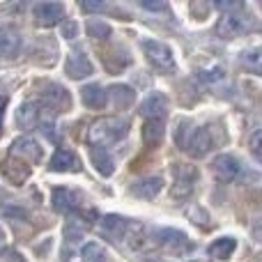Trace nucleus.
Masks as SVG:
<instances>
[{"label": "nucleus", "instance_id": "f257e3e1", "mask_svg": "<svg viewBox=\"0 0 262 262\" xmlns=\"http://www.w3.org/2000/svg\"><path fill=\"white\" fill-rule=\"evenodd\" d=\"M129 129H131V122L127 118H99L88 129V140H90L95 147L115 145L127 138Z\"/></svg>", "mask_w": 262, "mask_h": 262}, {"label": "nucleus", "instance_id": "1a4fd4ad", "mask_svg": "<svg viewBox=\"0 0 262 262\" xmlns=\"http://www.w3.org/2000/svg\"><path fill=\"white\" fill-rule=\"evenodd\" d=\"M249 21H246L242 14H235V12H226L221 16V21H219L216 26V32L221 37H226V39H232V37H239L242 32L249 30Z\"/></svg>", "mask_w": 262, "mask_h": 262}, {"label": "nucleus", "instance_id": "9d476101", "mask_svg": "<svg viewBox=\"0 0 262 262\" xmlns=\"http://www.w3.org/2000/svg\"><path fill=\"white\" fill-rule=\"evenodd\" d=\"M129 228H131V223L127 221V219L115 216V214H108V216H104V221H101L99 232L108 242H122L124 237L129 235Z\"/></svg>", "mask_w": 262, "mask_h": 262}, {"label": "nucleus", "instance_id": "9b49d317", "mask_svg": "<svg viewBox=\"0 0 262 262\" xmlns=\"http://www.w3.org/2000/svg\"><path fill=\"white\" fill-rule=\"evenodd\" d=\"M166 113H168V99L161 92H152L140 104V115L145 120H166Z\"/></svg>", "mask_w": 262, "mask_h": 262}, {"label": "nucleus", "instance_id": "20e7f679", "mask_svg": "<svg viewBox=\"0 0 262 262\" xmlns=\"http://www.w3.org/2000/svg\"><path fill=\"white\" fill-rule=\"evenodd\" d=\"M195 182H198V170L193 166L175 163V182L170 186V195L172 198H189Z\"/></svg>", "mask_w": 262, "mask_h": 262}, {"label": "nucleus", "instance_id": "0eeeda50", "mask_svg": "<svg viewBox=\"0 0 262 262\" xmlns=\"http://www.w3.org/2000/svg\"><path fill=\"white\" fill-rule=\"evenodd\" d=\"M212 147H214V136H212V129L209 127L193 129L184 143V149L191 154V157H205Z\"/></svg>", "mask_w": 262, "mask_h": 262}, {"label": "nucleus", "instance_id": "c756f323", "mask_svg": "<svg viewBox=\"0 0 262 262\" xmlns=\"http://www.w3.org/2000/svg\"><path fill=\"white\" fill-rule=\"evenodd\" d=\"M81 9L83 12H104L106 5H101V3H81Z\"/></svg>", "mask_w": 262, "mask_h": 262}, {"label": "nucleus", "instance_id": "dca6fc26", "mask_svg": "<svg viewBox=\"0 0 262 262\" xmlns=\"http://www.w3.org/2000/svg\"><path fill=\"white\" fill-rule=\"evenodd\" d=\"M64 14V7L60 3H41V5H35V18L39 26L44 28H51L55 23H60Z\"/></svg>", "mask_w": 262, "mask_h": 262}, {"label": "nucleus", "instance_id": "f3484780", "mask_svg": "<svg viewBox=\"0 0 262 262\" xmlns=\"http://www.w3.org/2000/svg\"><path fill=\"white\" fill-rule=\"evenodd\" d=\"M64 74L69 78H85L92 74V62L88 60L85 53H69L67 62H64Z\"/></svg>", "mask_w": 262, "mask_h": 262}, {"label": "nucleus", "instance_id": "5701e85b", "mask_svg": "<svg viewBox=\"0 0 262 262\" xmlns=\"http://www.w3.org/2000/svg\"><path fill=\"white\" fill-rule=\"evenodd\" d=\"M235 249H237V242L232 239V237H221V239H216L214 244H209V255L212 258H219V260H226V258H230L232 253H235Z\"/></svg>", "mask_w": 262, "mask_h": 262}, {"label": "nucleus", "instance_id": "b1692460", "mask_svg": "<svg viewBox=\"0 0 262 262\" xmlns=\"http://www.w3.org/2000/svg\"><path fill=\"white\" fill-rule=\"evenodd\" d=\"M108 95L113 97V104L118 106V108H124V106H129L131 101H134L136 92L131 90V88H127V85H115V88H111Z\"/></svg>", "mask_w": 262, "mask_h": 262}, {"label": "nucleus", "instance_id": "ddd939ff", "mask_svg": "<svg viewBox=\"0 0 262 262\" xmlns=\"http://www.w3.org/2000/svg\"><path fill=\"white\" fill-rule=\"evenodd\" d=\"M23 49V37L16 28L5 26L0 28V53L7 55V58H16Z\"/></svg>", "mask_w": 262, "mask_h": 262}, {"label": "nucleus", "instance_id": "4be33fe9", "mask_svg": "<svg viewBox=\"0 0 262 262\" xmlns=\"http://www.w3.org/2000/svg\"><path fill=\"white\" fill-rule=\"evenodd\" d=\"M92 163L95 168L101 172L104 177H111L115 172V163H113V157L106 152V147H92Z\"/></svg>", "mask_w": 262, "mask_h": 262}, {"label": "nucleus", "instance_id": "6ab92c4d", "mask_svg": "<svg viewBox=\"0 0 262 262\" xmlns=\"http://www.w3.org/2000/svg\"><path fill=\"white\" fill-rule=\"evenodd\" d=\"M81 99H83V104H85L88 108L99 111V108H104V106L108 104V92H106L101 85L92 83V85H85L81 90Z\"/></svg>", "mask_w": 262, "mask_h": 262}, {"label": "nucleus", "instance_id": "cd10ccee", "mask_svg": "<svg viewBox=\"0 0 262 262\" xmlns=\"http://www.w3.org/2000/svg\"><path fill=\"white\" fill-rule=\"evenodd\" d=\"M251 152H253V157L260 161V131H253V138H251Z\"/></svg>", "mask_w": 262, "mask_h": 262}, {"label": "nucleus", "instance_id": "39448f33", "mask_svg": "<svg viewBox=\"0 0 262 262\" xmlns=\"http://www.w3.org/2000/svg\"><path fill=\"white\" fill-rule=\"evenodd\" d=\"M143 51L147 55V60L159 69H172L175 67V58H172L170 46H166L163 41L157 39H145L143 41Z\"/></svg>", "mask_w": 262, "mask_h": 262}, {"label": "nucleus", "instance_id": "2f4dec72", "mask_svg": "<svg viewBox=\"0 0 262 262\" xmlns=\"http://www.w3.org/2000/svg\"><path fill=\"white\" fill-rule=\"evenodd\" d=\"M249 62H251V67H253V72H258V51L249 53Z\"/></svg>", "mask_w": 262, "mask_h": 262}, {"label": "nucleus", "instance_id": "2eb2a0df", "mask_svg": "<svg viewBox=\"0 0 262 262\" xmlns=\"http://www.w3.org/2000/svg\"><path fill=\"white\" fill-rule=\"evenodd\" d=\"M161 189H163L161 177H143V180L134 182V186L129 189V193L136 195V198H140V200H152V198H157Z\"/></svg>", "mask_w": 262, "mask_h": 262}, {"label": "nucleus", "instance_id": "7c9ffc66", "mask_svg": "<svg viewBox=\"0 0 262 262\" xmlns=\"http://www.w3.org/2000/svg\"><path fill=\"white\" fill-rule=\"evenodd\" d=\"M143 7L149 9V12H166L168 5H163V3H143Z\"/></svg>", "mask_w": 262, "mask_h": 262}, {"label": "nucleus", "instance_id": "6e6552de", "mask_svg": "<svg viewBox=\"0 0 262 262\" xmlns=\"http://www.w3.org/2000/svg\"><path fill=\"white\" fill-rule=\"evenodd\" d=\"M49 170L51 172H81L83 166H81V159H78L72 149L58 147L53 152V157H51Z\"/></svg>", "mask_w": 262, "mask_h": 262}, {"label": "nucleus", "instance_id": "c85d7f7f", "mask_svg": "<svg viewBox=\"0 0 262 262\" xmlns=\"http://www.w3.org/2000/svg\"><path fill=\"white\" fill-rule=\"evenodd\" d=\"M223 76V69H212V72H203L200 74V78H203V81H219V78Z\"/></svg>", "mask_w": 262, "mask_h": 262}, {"label": "nucleus", "instance_id": "bb28decb", "mask_svg": "<svg viewBox=\"0 0 262 262\" xmlns=\"http://www.w3.org/2000/svg\"><path fill=\"white\" fill-rule=\"evenodd\" d=\"M60 30H62V37L64 39H74L78 32V23L76 21H64L62 26H60Z\"/></svg>", "mask_w": 262, "mask_h": 262}, {"label": "nucleus", "instance_id": "a211bd4d", "mask_svg": "<svg viewBox=\"0 0 262 262\" xmlns=\"http://www.w3.org/2000/svg\"><path fill=\"white\" fill-rule=\"evenodd\" d=\"M212 166H214V170H216V175L221 177V180H226V182L237 180L239 172H242L239 161H237L232 154H221V157H216Z\"/></svg>", "mask_w": 262, "mask_h": 262}, {"label": "nucleus", "instance_id": "473e14b6", "mask_svg": "<svg viewBox=\"0 0 262 262\" xmlns=\"http://www.w3.org/2000/svg\"><path fill=\"white\" fill-rule=\"evenodd\" d=\"M5 106H7V99H0V129H3V118H5Z\"/></svg>", "mask_w": 262, "mask_h": 262}, {"label": "nucleus", "instance_id": "393cba45", "mask_svg": "<svg viewBox=\"0 0 262 262\" xmlns=\"http://www.w3.org/2000/svg\"><path fill=\"white\" fill-rule=\"evenodd\" d=\"M81 258H83V262H106V251H104V246L101 244L90 242V244L83 246Z\"/></svg>", "mask_w": 262, "mask_h": 262}, {"label": "nucleus", "instance_id": "7ed1b4c3", "mask_svg": "<svg viewBox=\"0 0 262 262\" xmlns=\"http://www.w3.org/2000/svg\"><path fill=\"white\" fill-rule=\"evenodd\" d=\"M154 239L163 251H168L170 255H177V258L193 251V242H189V237L180 230H159Z\"/></svg>", "mask_w": 262, "mask_h": 262}, {"label": "nucleus", "instance_id": "4468645a", "mask_svg": "<svg viewBox=\"0 0 262 262\" xmlns=\"http://www.w3.org/2000/svg\"><path fill=\"white\" fill-rule=\"evenodd\" d=\"M41 97H44V101L51 106V108L60 111V113H62V111H67L69 106H72V97H69L67 88L55 85V83L46 85V88H44V92H41Z\"/></svg>", "mask_w": 262, "mask_h": 262}, {"label": "nucleus", "instance_id": "a878e982", "mask_svg": "<svg viewBox=\"0 0 262 262\" xmlns=\"http://www.w3.org/2000/svg\"><path fill=\"white\" fill-rule=\"evenodd\" d=\"M88 35L92 37V39H108L111 37V26H106L104 21H99V18H92V21H88Z\"/></svg>", "mask_w": 262, "mask_h": 262}, {"label": "nucleus", "instance_id": "f8f14e48", "mask_svg": "<svg viewBox=\"0 0 262 262\" xmlns=\"http://www.w3.org/2000/svg\"><path fill=\"white\" fill-rule=\"evenodd\" d=\"M0 172H3V177L7 182H12V184H23V182L30 177V166H28L26 161H21V159H14V157H7L3 161V168H0Z\"/></svg>", "mask_w": 262, "mask_h": 262}, {"label": "nucleus", "instance_id": "423d86ee", "mask_svg": "<svg viewBox=\"0 0 262 262\" xmlns=\"http://www.w3.org/2000/svg\"><path fill=\"white\" fill-rule=\"evenodd\" d=\"M9 157L14 159H21V161H30V163H39L41 157H44V147H41L37 140L28 138V136H23V138H16L12 143V147H9Z\"/></svg>", "mask_w": 262, "mask_h": 262}, {"label": "nucleus", "instance_id": "f03ea898", "mask_svg": "<svg viewBox=\"0 0 262 262\" xmlns=\"http://www.w3.org/2000/svg\"><path fill=\"white\" fill-rule=\"evenodd\" d=\"M16 122L21 124L23 129H35V127H41L46 134L51 136V120L44 118V106L37 104V101H26V104L18 108L16 113Z\"/></svg>", "mask_w": 262, "mask_h": 262}, {"label": "nucleus", "instance_id": "aec40b11", "mask_svg": "<svg viewBox=\"0 0 262 262\" xmlns=\"http://www.w3.org/2000/svg\"><path fill=\"white\" fill-rule=\"evenodd\" d=\"M166 136V120H145L143 127V140L149 147H157Z\"/></svg>", "mask_w": 262, "mask_h": 262}, {"label": "nucleus", "instance_id": "412c9836", "mask_svg": "<svg viewBox=\"0 0 262 262\" xmlns=\"http://www.w3.org/2000/svg\"><path fill=\"white\" fill-rule=\"evenodd\" d=\"M53 209L60 214H69L76 209V195L69 189H53Z\"/></svg>", "mask_w": 262, "mask_h": 262}]
</instances>
